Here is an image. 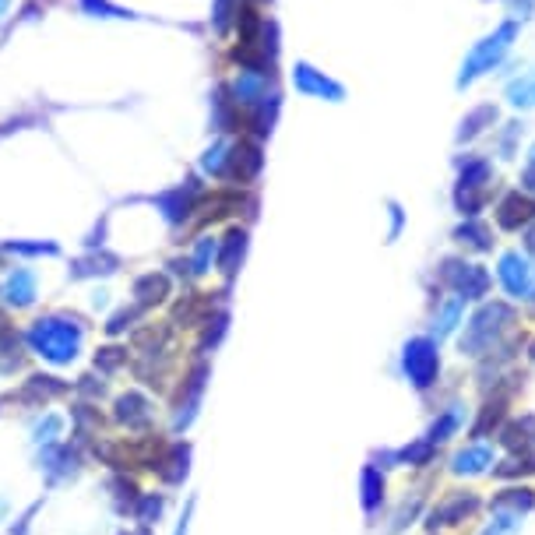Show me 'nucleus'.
I'll list each match as a JSON object with an SVG mask.
<instances>
[{
    "mask_svg": "<svg viewBox=\"0 0 535 535\" xmlns=\"http://www.w3.org/2000/svg\"><path fill=\"white\" fill-rule=\"evenodd\" d=\"M518 328H521L518 307H514L511 300H493V296H490V300L476 303V310L465 317L462 331L455 335L458 356H462V360H476L479 363L483 356H490V352Z\"/></svg>",
    "mask_w": 535,
    "mask_h": 535,
    "instance_id": "f257e3e1",
    "label": "nucleus"
},
{
    "mask_svg": "<svg viewBox=\"0 0 535 535\" xmlns=\"http://www.w3.org/2000/svg\"><path fill=\"white\" fill-rule=\"evenodd\" d=\"M518 39H521V25L511 22V18H500L490 32H483V36L465 50L462 64H458L455 92H469L479 81L504 71V67L511 64V53H514V46H518Z\"/></svg>",
    "mask_w": 535,
    "mask_h": 535,
    "instance_id": "f03ea898",
    "label": "nucleus"
},
{
    "mask_svg": "<svg viewBox=\"0 0 535 535\" xmlns=\"http://www.w3.org/2000/svg\"><path fill=\"white\" fill-rule=\"evenodd\" d=\"M455 184H451V208L458 219H476L490 208L497 191V162L476 148H458L455 155Z\"/></svg>",
    "mask_w": 535,
    "mask_h": 535,
    "instance_id": "7ed1b4c3",
    "label": "nucleus"
},
{
    "mask_svg": "<svg viewBox=\"0 0 535 535\" xmlns=\"http://www.w3.org/2000/svg\"><path fill=\"white\" fill-rule=\"evenodd\" d=\"M25 342H29V349L39 352L46 363L64 367V363H71L81 352V342H85V321L74 314H43L29 324Z\"/></svg>",
    "mask_w": 535,
    "mask_h": 535,
    "instance_id": "20e7f679",
    "label": "nucleus"
},
{
    "mask_svg": "<svg viewBox=\"0 0 535 535\" xmlns=\"http://www.w3.org/2000/svg\"><path fill=\"white\" fill-rule=\"evenodd\" d=\"M433 279H437V286L444 289V293L458 296V300H465V303H483V300H490V293H493V272L486 264L472 261V257H465V254L440 257L437 268H433Z\"/></svg>",
    "mask_w": 535,
    "mask_h": 535,
    "instance_id": "39448f33",
    "label": "nucleus"
},
{
    "mask_svg": "<svg viewBox=\"0 0 535 535\" xmlns=\"http://www.w3.org/2000/svg\"><path fill=\"white\" fill-rule=\"evenodd\" d=\"M398 367H402V377L409 381L412 391H419V395L433 391L440 381V342L426 331L405 338L402 352H398Z\"/></svg>",
    "mask_w": 535,
    "mask_h": 535,
    "instance_id": "423d86ee",
    "label": "nucleus"
},
{
    "mask_svg": "<svg viewBox=\"0 0 535 535\" xmlns=\"http://www.w3.org/2000/svg\"><path fill=\"white\" fill-rule=\"evenodd\" d=\"M493 279H497L504 300H511L514 307H528L535 300V261L521 247H507L497 254L493 264Z\"/></svg>",
    "mask_w": 535,
    "mask_h": 535,
    "instance_id": "0eeeda50",
    "label": "nucleus"
},
{
    "mask_svg": "<svg viewBox=\"0 0 535 535\" xmlns=\"http://www.w3.org/2000/svg\"><path fill=\"white\" fill-rule=\"evenodd\" d=\"M518 391H521V377L518 374H511V370H507L504 377H497V381H493V388H486L483 405H479L476 419H472V426H469V437H476V440L493 437V433L507 423V416H511V405H514V395H518Z\"/></svg>",
    "mask_w": 535,
    "mask_h": 535,
    "instance_id": "6e6552de",
    "label": "nucleus"
},
{
    "mask_svg": "<svg viewBox=\"0 0 535 535\" xmlns=\"http://www.w3.org/2000/svg\"><path fill=\"white\" fill-rule=\"evenodd\" d=\"M289 85L307 99H317V103H331L342 106L349 99V88L345 81H338L335 74H328L324 67L310 64V60H296L293 71H289Z\"/></svg>",
    "mask_w": 535,
    "mask_h": 535,
    "instance_id": "1a4fd4ad",
    "label": "nucleus"
},
{
    "mask_svg": "<svg viewBox=\"0 0 535 535\" xmlns=\"http://www.w3.org/2000/svg\"><path fill=\"white\" fill-rule=\"evenodd\" d=\"M479 511H483V497L476 490H469V486L465 490H448L426 511V532L437 535L440 528H458L476 518Z\"/></svg>",
    "mask_w": 535,
    "mask_h": 535,
    "instance_id": "9d476101",
    "label": "nucleus"
},
{
    "mask_svg": "<svg viewBox=\"0 0 535 535\" xmlns=\"http://www.w3.org/2000/svg\"><path fill=\"white\" fill-rule=\"evenodd\" d=\"M201 198H205V184H201V176H187L180 187L162 191L159 198H155V208H159L162 219H166L169 226H184V222L194 219Z\"/></svg>",
    "mask_w": 535,
    "mask_h": 535,
    "instance_id": "9b49d317",
    "label": "nucleus"
},
{
    "mask_svg": "<svg viewBox=\"0 0 535 535\" xmlns=\"http://www.w3.org/2000/svg\"><path fill=\"white\" fill-rule=\"evenodd\" d=\"M504 120V110L493 99H483V103H472L469 110L458 117L455 127V148H476L483 138H490L497 131V124Z\"/></svg>",
    "mask_w": 535,
    "mask_h": 535,
    "instance_id": "f8f14e48",
    "label": "nucleus"
},
{
    "mask_svg": "<svg viewBox=\"0 0 535 535\" xmlns=\"http://www.w3.org/2000/svg\"><path fill=\"white\" fill-rule=\"evenodd\" d=\"M493 222H497L500 233H525L528 226H535V198L521 187H507L493 201Z\"/></svg>",
    "mask_w": 535,
    "mask_h": 535,
    "instance_id": "ddd939ff",
    "label": "nucleus"
},
{
    "mask_svg": "<svg viewBox=\"0 0 535 535\" xmlns=\"http://www.w3.org/2000/svg\"><path fill=\"white\" fill-rule=\"evenodd\" d=\"M208 377H212V367L205 360H194L191 374L184 377V388H180V398H176V412H173V430H187L194 423L201 409V398H205Z\"/></svg>",
    "mask_w": 535,
    "mask_h": 535,
    "instance_id": "4468645a",
    "label": "nucleus"
},
{
    "mask_svg": "<svg viewBox=\"0 0 535 535\" xmlns=\"http://www.w3.org/2000/svg\"><path fill=\"white\" fill-rule=\"evenodd\" d=\"M264 169V148L254 138H233V152H229V169H226V184L250 187L257 184V176Z\"/></svg>",
    "mask_w": 535,
    "mask_h": 535,
    "instance_id": "2eb2a0df",
    "label": "nucleus"
},
{
    "mask_svg": "<svg viewBox=\"0 0 535 535\" xmlns=\"http://www.w3.org/2000/svg\"><path fill=\"white\" fill-rule=\"evenodd\" d=\"M465 307L469 303L458 300V296L444 293V296H433V310H430V328H426V335L437 338V342H448V338H455L458 331H462L465 324Z\"/></svg>",
    "mask_w": 535,
    "mask_h": 535,
    "instance_id": "dca6fc26",
    "label": "nucleus"
},
{
    "mask_svg": "<svg viewBox=\"0 0 535 535\" xmlns=\"http://www.w3.org/2000/svg\"><path fill=\"white\" fill-rule=\"evenodd\" d=\"M451 243H455L458 250H465V257L469 254L486 257L497 250V233H493V226L483 219V215H476V219L455 222V229H451Z\"/></svg>",
    "mask_w": 535,
    "mask_h": 535,
    "instance_id": "f3484780",
    "label": "nucleus"
},
{
    "mask_svg": "<svg viewBox=\"0 0 535 535\" xmlns=\"http://www.w3.org/2000/svg\"><path fill=\"white\" fill-rule=\"evenodd\" d=\"M504 78V106L514 113L535 110V64L514 67V71H500Z\"/></svg>",
    "mask_w": 535,
    "mask_h": 535,
    "instance_id": "a211bd4d",
    "label": "nucleus"
},
{
    "mask_svg": "<svg viewBox=\"0 0 535 535\" xmlns=\"http://www.w3.org/2000/svg\"><path fill=\"white\" fill-rule=\"evenodd\" d=\"M247 250H250V233L243 226H229L226 236L219 240V261H215V272L226 279V286L240 275L243 261H247Z\"/></svg>",
    "mask_w": 535,
    "mask_h": 535,
    "instance_id": "6ab92c4d",
    "label": "nucleus"
},
{
    "mask_svg": "<svg viewBox=\"0 0 535 535\" xmlns=\"http://www.w3.org/2000/svg\"><path fill=\"white\" fill-rule=\"evenodd\" d=\"M528 138V120L521 117V113H514V117H504L497 124V131L490 134L493 141V152L497 155V162H514L521 155V145H525Z\"/></svg>",
    "mask_w": 535,
    "mask_h": 535,
    "instance_id": "aec40b11",
    "label": "nucleus"
},
{
    "mask_svg": "<svg viewBox=\"0 0 535 535\" xmlns=\"http://www.w3.org/2000/svg\"><path fill=\"white\" fill-rule=\"evenodd\" d=\"M497 444L507 455H528V451H535V412L507 416V423L497 430Z\"/></svg>",
    "mask_w": 535,
    "mask_h": 535,
    "instance_id": "412c9836",
    "label": "nucleus"
},
{
    "mask_svg": "<svg viewBox=\"0 0 535 535\" xmlns=\"http://www.w3.org/2000/svg\"><path fill=\"white\" fill-rule=\"evenodd\" d=\"M493 465H497V451H493L490 444H483V440H472V444H465V448L455 451V458H451V472L465 479L486 476Z\"/></svg>",
    "mask_w": 535,
    "mask_h": 535,
    "instance_id": "4be33fe9",
    "label": "nucleus"
},
{
    "mask_svg": "<svg viewBox=\"0 0 535 535\" xmlns=\"http://www.w3.org/2000/svg\"><path fill=\"white\" fill-rule=\"evenodd\" d=\"M437 444H430L426 437H416L412 444H405V448L398 451H384V469H398V465H409V469H426V465L437 462Z\"/></svg>",
    "mask_w": 535,
    "mask_h": 535,
    "instance_id": "5701e85b",
    "label": "nucleus"
},
{
    "mask_svg": "<svg viewBox=\"0 0 535 535\" xmlns=\"http://www.w3.org/2000/svg\"><path fill=\"white\" fill-rule=\"evenodd\" d=\"M0 296H4V303L15 310L32 307V303H36V272H32V268H11Z\"/></svg>",
    "mask_w": 535,
    "mask_h": 535,
    "instance_id": "b1692460",
    "label": "nucleus"
},
{
    "mask_svg": "<svg viewBox=\"0 0 535 535\" xmlns=\"http://www.w3.org/2000/svg\"><path fill=\"white\" fill-rule=\"evenodd\" d=\"M384 500H388V479H384V469H377V465H363V472H360L363 514H367V518H377Z\"/></svg>",
    "mask_w": 535,
    "mask_h": 535,
    "instance_id": "393cba45",
    "label": "nucleus"
},
{
    "mask_svg": "<svg viewBox=\"0 0 535 535\" xmlns=\"http://www.w3.org/2000/svg\"><path fill=\"white\" fill-rule=\"evenodd\" d=\"M215 300L208 293H187L184 300H176L173 307V324L176 328H201L212 317Z\"/></svg>",
    "mask_w": 535,
    "mask_h": 535,
    "instance_id": "a878e982",
    "label": "nucleus"
},
{
    "mask_svg": "<svg viewBox=\"0 0 535 535\" xmlns=\"http://www.w3.org/2000/svg\"><path fill=\"white\" fill-rule=\"evenodd\" d=\"M229 152H233V138H226V134H215L212 145H208L205 152H201L198 173L205 176V180H222V184H226Z\"/></svg>",
    "mask_w": 535,
    "mask_h": 535,
    "instance_id": "bb28decb",
    "label": "nucleus"
},
{
    "mask_svg": "<svg viewBox=\"0 0 535 535\" xmlns=\"http://www.w3.org/2000/svg\"><path fill=\"white\" fill-rule=\"evenodd\" d=\"M465 419H469V409H465L462 402H451L444 412H437V419H433L430 430H426L423 437L430 440V444H437V448H440V444H448L451 437H458V433H462Z\"/></svg>",
    "mask_w": 535,
    "mask_h": 535,
    "instance_id": "cd10ccee",
    "label": "nucleus"
},
{
    "mask_svg": "<svg viewBox=\"0 0 535 535\" xmlns=\"http://www.w3.org/2000/svg\"><path fill=\"white\" fill-rule=\"evenodd\" d=\"M169 293H173V286H169V275H162V272H148V275H141V279H134V303H138L141 310H152V307H159V303H166Z\"/></svg>",
    "mask_w": 535,
    "mask_h": 535,
    "instance_id": "c85d7f7f",
    "label": "nucleus"
},
{
    "mask_svg": "<svg viewBox=\"0 0 535 535\" xmlns=\"http://www.w3.org/2000/svg\"><path fill=\"white\" fill-rule=\"evenodd\" d=\"M212 131L215 134L243 131V117H240V110L233 106V99H229L226 85H219L212 92Z\"/></svg>",
    "mask_w": 535,
    "mask_h": 535,
    "instance_id": "c756f323",
    "label": "nucleus"
},
{
    "mask_svg": "<svg viewBox=\"0 0 535 535\" xmlns=\"http://www.w3.org/2000/svg\"><path fill=\"white\" fill-rule=\"evenodd\" d=\"M490 511H511V514H532L535 511V490L532 486H504L497 497L490 500Z\"/></svg>",
    "mask_w": 535,
    "mask_h": 535,
    "instance_id": "7c9ffc66",
    "label": "nucleus"
},
{
    "mask_svg": "<svg viewBox=\"0 0 535 535\" xmlns=\"http://www.w3.org/2000/svg\"><path fill=\"white\" fill-rule=\"evenodd\" d=\"M117 419L127 430H145L152 423V402L145 395H138V391H131V395H124L117 402Z\"/></svg>",
    "mask_w": 535,
    "mask_h": 535,
    "instance_id": "2f4dec72",
    "label": "nucleus"
},
{
    "mask_svg": "<svg viewBox=\"0 0 535 535\" xmlns=\"http://www.w3.org/2000/svg\"><path fill=\"white\" fill-rule=\"evenodd\" d=\"M215 261H219V240H215V236H201V240H194L191 254H187V264H191L194 279H205L208 272H215Z\"/></svg>",
    "mask_w": 535,
    "mask_h": 535,
    "instance_id": "473e14b6",
    "label": "nucleus"
},
{
    "mask_svg": "<svg viewBox=\"0 0 535 535\" xmlns=\"http://www.w3.org/2000/svg\"><path fill=\"white\" fill-rule=\"evenodd\" d=\"M493 476L504 479V483H518V479H528L535 476V451H528V455H507V458H497V465H493Z\"/></svg>",
    "mask_w": 535,
    "mask_h": 535,
    "instance_id": "72a5a7b5",
    "label": "nucleus"
},
{
    "mask_svg": "<svg viewBox=\"0 0 535 535\" xmlns=\"http://www.w3.org/2000/svg\"><path fill=\"white\" fill-rule=\"evenodd\" d=\"M187 462H191V448L187 444H173V448H166V455H162L159 462V476L166 479V483H184L187 479Z\"/></svg>",
    "mask_w": 535,
    "mask_h": 535,
    "instance_id": "f704fd0d",
    "label": "nucleus"
},
{
    "mask_svg": "<svg viewBox=\"0 0 535 535\" xmlns=\"http://www.w3.org/2000/svg\"><path fill=\"white\" fill-rule=\"evenodd\" d=\"M78 8H81V15L103 18V22H134V18H141L138 11L120 8L113 0H78Z\"/></svg>",
    "mask_w": 535,
    "mask_h": 535,
    "instance_id": "c9c22d12",
    "label": "nucleus"
},
{
    "mask_svg": "<svg viewBox=\"0 0 535 535\" xmlns=\"http://www.w3.org/2000/svg\"><path fill=\"white\" fill-rule=\"evenodd\" d=\"M120 268V261L113 254H92V257H81V261L71 264V275L74 279H88V275H113Z\"/></svg>",
    "mask_w": 535,
    "mask_h": 535,
    "instance_id": "e433bc0d",
    "label": "nucleus"
},
{
    "mask_svg": "<svg viewBox=\"0 0 535 535\" xmlns=\"http://www.w3.org/2000/svg\"><path fill=\"white\" fill-rule=\"evenodd\" d=\"M240 8H243V0H212V15H208V22H212L215 36H229V32H233Z\"/></svg>",
    "mask_w": 535,
    "mask_h": 535,
    "instance_id": "4c0bfd02",
    "label": "nucleus"
},
{
    "mask_svg": "<svg viewBox=\"0 0 535 535\" xmlns=\"http://www.w3.org/2000/svg\"><path fill=\"white\" fill-rule=\"evenodd\" d=\"M423 500H426V493H423V490H412V497H405V500H402V507H398V511H395V518H391L388 535H402L405 528H409L412 521L419 518V511H423Z\"/></svg>",
    "mask_w": 535,
    "mask_h": 535,
    "instance_id": "58836bf2",
    "label": "nucleus"
},
{
    "mask_svg": "<svg viewBox=\"0 0 535 535\" xmlns=\"http://www.w3.org/2000/svg\"><path fill=\"white\" fill-rule=\"evenodd\" d=\"M384 215H388L384 243H398V240H402V233H405V226H409V212H405L398 198H388V201H384Z\"/></svg>",
    "mask_w": 535,
    "mask_h": 535,
    "instance_id": "ea45409f",
    "label": "nucleus"
},
{
    "mask_svg": "<svg viewBox=\"0 0 535 535\" xmlns=\"http://www.w3.org/2000/svg\"><path fill=\"white\" fill-rule=\"evenodd\" d=\"M201 352H208V349H215V345L226 338V331H229V310H212V317H208L205 324H201Z\"/></svg>",
    "mask_w": 535,
    "mask_h": 535,
    "instance_id": "a19ab883",
    "label": "nucleus"
},
{
    "mask_svg": "<svg viewBox=\"0 0 535 535\" xmlns=\"http://www.w3.org/2000/svg\"><path fill=\"white\" fill-rule=\"evenodd\" d=\"M521 514H511V511H493V518L483 525V532L479 535H518L521 532Z\"/></svg>",
    "mask_w": 535,
    "mask_h": 535,
    "instance_id": "79ce46f5",
    "label": "nucleus"
},
{
    "mask_svg": "<svg viewBox=\"0 0 535 535\" xmlns=\"http://www.w3.org/2000/svg\"><path fill=\"white\" fill-rule=\"evenodd\" d=\"M4 254H15V257H57L60 254V247L57 243H43V240H36V243H4Z\"/></svg>",
    "mask_w": 535,
    "mask_h": 535,
    "instance_id": "37998d69",
    "label": "nucleus"
},
{
    "mask_svg": "<svg viewBox=\"0 0 535 535\" xmlns=\"http://www.w3.org/2000/svg\"><path fill=\"white\" fill-rule=\"evenodd\" d=\"M67 391V384H60L57 377H32L29 381V388H25V395L22 398H29V395H39V398H57V395H64Z\"/></svg>",
    "mask_w": 535,
    "mask_h": 535,
    "instance_id": "c03bdc74",
    "label": "nucleus"
},
{
    "mask_svg": "<svg viewBox=\"0 0 535 535\" xmlns=\"http://www.w3.org/2000/svg\"><path fill=\"white\" fill-rule=\"evenodd\" d=\"M518 187L525 194H532L535 198V141L525 148V155H521V166H518Z\"/></svg>",
    "mask_w": 535,
    "mask_h": 535,
    "instance_id": "a18cd8bd",
    "label": "nucleus"
},
{
    "mask_svg": "<svg viewBox=\"0 0 535 535\" xmlns=\"http://www.w3.org/2000/svg\"><path fill=\"white\" fill-rule=\"evenodd\" d=\"M504 18H511V22H518L525 29L535 18V0H504Z\"/></svg>",
    "mask_w": 535,
    "mask_h": 535,
    "instance_id": "49530a36",
    "label": "nucleus"
},
{
    "mask_svg": "<svg viewBox=\"0 0 535 535\" xmlns=\"http://www.w3.org/2000/svg\"><path fill=\"white\" fill-rule=\"evenodd\" d=\"M134 514H138V521H145V525L148 521H155L162 514V497H155V493H141Z\"/></svg>",
    "mask_w": 535,
    "mask_h": 535,
    "instance_id": "de8ad7c7",
    "label": "nucleus"
},
{
    "mask_svg": "<svg viewBox=\"0 0 535 535\" xmlns=\"http://www.w3.org/2000/svg\"><path fill=\"white\" fill-rule=\"evenodd\" d=\"M124 360H127V349H103L96 356V367H103L106 374H110V370H117Z\"/></svg>",
    "mask_w": 535,
    "mask_h": 535,
    "instance_id": "09e8293b",
    "label": "nucleus"
},
{
    "mask_svg": "<svg viewBox=\"0 0 535 535\" xmlns=\"http://www.w3.org/2000/svg\"><path fill=\"white\" fill-rule=\"evenodd\" d=\"M138 314H141V307H138V303H134L131 310H120V314H113V317H110V324H106V331H110V335H120V331H124L127 324H131Z\"/></svg>",
    "mask_w": 535,
    "mask_h": 535,
    "instance_id": "8fccbe9b",
    "label": "nucleus"
},
{
    "mask_svg": "<svg viewBox=\"0 0 535 535\" xmlns=\"http://www.w3.org/2000/svg\"><path fill=\"white\" fill-rule=\"evenodd\" d=\"M521 250L535 261V226H528L525 233H521Z\"/></svg>",
    "mask_w": 535,
    "mask_h": 535,
    "instance_id": "3c124183",
    "label": "nucleus"
},
{
    "mask_svg": "<svg viewBox=\"0 0 535 535\" xmlns=\"http://www.w3.org/2000/svg\"><path fill=\"white\" fill-rule=\"evenodd\" d=\"M191 511H194V500H191V504H187L184 518H180V525H176V532H173V535H187V525H191Z\"/></svg>",
    "mask_w": 535,
    "mask_h": 535,
    "instance_id": "603ef678",
    "label": "nucleus"
},
{
    "mask_svg": "<svg viewBox=\"0 0 535 535\" xmlns=\"http://www.w3.org/2000/svg\"><path fill=\"white\" fill-rule=\"evenodd\" d=\"M8 8H11V0H0V22L8 18Z\"/></svg>",
    "mask_w": 535,
    "mask_h": 535,
    "instance_id": "864d4df0",
    "label": "nucleus"
},
{
    "mask_svg": "<svg viewBox=\"0 0 535 535\" xmlns=\"http://www.w3.org/2000/svg\"><path fill=\"white\" fill-rule=\"evenodd\" d=\"M528 360L535 363V338H532V342H528Z\"/></svg>",
    "mask_w": 535,
    "mask_h": 535,
    "instance_id": "5fc2aeb1",
    "label": "nucleus"
},
{
    "mask_svg": "<svg viewBox=\"0 0 535 535\" xmlns=\"http://www.w3.org/2000/svg\"><path fill=\"white\" fill-rule=\"evenodd\" d=\"M250 4H272V0H250Z\"/></svg>",
    "mask_w": 535,
    "mask_h": 535,
    "instance_id": "6e6d98bb",
    "label": "nucleus"
},
{
    "mask_svg": "<svg viewBox=\"0 0 535 535\" xmlns=\"http://www.w3.org/2000/svg\"><path fill=\"white\" fill-rule=\"evenodd\" d=\"M483 4H504V0H483Z\"/></svg>",
    "mask_w": 535,
    "mask_h": 535,
    "instance_id": "4d7b16f0",
    "label": "nucleus"
},
{
    "mask_svg": "<svg viewBox=\"0 0 535 535\" xmlns=\"http://www.w3.org/2000/svg\"><path fill=\"white\" fill-rule=\"evenodd\" d=\"M127 535H148V532H145V528H141V532H127Z\"/></svg>",
    "mask_w": 535,
    "mask_h": 535,
    "instance_id": "13d9d810",
    "label": "nucleus"
}]
</instances>
